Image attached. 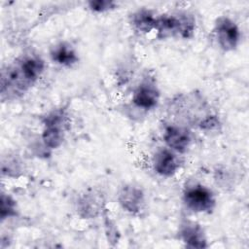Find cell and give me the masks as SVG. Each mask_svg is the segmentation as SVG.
<instances>
[{
  "mask_svg": "<svg viewBox=\"0 0 249 249\" xmlns=\"http://www.w3.org/2000/svg\"><path fill=\"white\" fill-rule=\"evenodd\" d=\"M195 30V17L187 12L158 15L155 31L160 39L174 36L189 39L194 35Z\"/></svg>",
  "mask_w": 249,
  "mask_h": 249,
  "instance_id": "1",
  "label": "cell"
},
{
  "mask_svg": "<svg viewBox=\"0 0 249 249\" xmlns=\"http://www.w3.org/2000/svg\"><path fill=\"white\" fill-rule=\"evenodd\" d=\"M67 126V117L62 109L49 113L44 120L42 141L49 149L58 148L63 140Z\"/></svg>",
  "mask_w": 249,
  "mask_h": 249,
  "instance_id": "2",
  "label": "cell"
},
{
  "mask_svg": "<svg viewBox=\"0 0 249 249\" xmlns=\"http://www.w3.org/2000/svg\"><path fill=\"white\" fill-rule=\"evenodd\" d=\"M183 202L189 210L195 213H210L216 205V198L208 187L192 184L184 189Z\"/></svg>",
  "mask_w": 249,
  "mask_h": 249,
  "instance_id": "3",
  "label": "cell"
},
{
  "mask_svg": "<svg viewBox=\"0 0 249 249\" xmlns=\"http://www.w3.org/2000/svg\"><path fill=\"white\" fill-rule=\"evenodd\" d=\"M213 32L218 46L225 52L237 48L241 39V31L237 23L227 16H221L214 22Z\"/></svg>",
  "mask_w": 249,
  "mask_h": 249,
  "instance_id": "4",
  "label": "cell"
},
{
  "mask_svg": "<svg viewBox=\"0 0 249 249\" xmlns=\"http://www.w3.org/2000/svg\"><path fill=\"white\" fill-rule=\"evenodd\" d=\"M179 154L166 146L159 148L153 156L152 164L155 172L162 177H172L181 168Z\"/></svg>",
  "mask_w": 249,
  "mask_h": 249,
  "instance_id": "5",
  "label": "cell"
},
{
  "mask_svg": "<svg viewBox=\"0 0 249 249\" xmlns=\"http://www.w3.org/2000/svg\"><path fill=\"white\" fill-rule=\"evenodd\" d=\"M165 146L177 154H185L193 141L191 131L178 124H168L163 129L162 134Z\"/></svg>",
  "mask_w": 249,
  "mask_h": 249,
  "instance_id": "6",
  "label": "cell"
},
{
  "mask_svg": "<svg viewBox=\"0 0 249 249\" xmlns=\"http://www.w3.org/2000/svg\"><path fill=\"white\" fill-rule=\"evenodd\" d=\"M160 100V90L156 84L150 80L140 83L132 93L133 105L144 111L154 109Z\"/></svg>",
  "mask_w": 249,
  "mask_h": 249,
  "instance_id": "7",
  "label": "cell"
},
{
  "mask_svg": "<svg viewBox=\"0 0 249 249\" xmlns=\"http://www.w3.org/2000/svg\"><path fill=\"white\" fill-rule=\"evenodd\" d=\"M16 63L23 78L30 86L41 77L45 70V61L35 54L24 55Z\"/></svg>",
  "mask_w": 249,
  "mask_h": 249,
  "instance_id": "8",
  "label": "cell"
},
{
  "mask_svg": "<svg viewBox=\"0 0 249 249\" xmlns=\"http://www.w3.org/2000/svg\"><path fill=\"white\" fill-rule=\"evenodd\" d=\"M118 200L124 210L129 213H137L144 204V194L138 187L127 185L120 191Z\"/></svg>",
  "mask_w": 249,
  "mask_h": 249,
  "instance_id": "9",
  "label": "cell"
},
{
  "mask_svg": "<svg viewBox=\"0 0 249 249\" xmlns=\"http://www.w3.org/2000/svg\"><path fill=\"white\" fill-rule=\"evenodd\" d=\"M180 236L187 247L204 248L207 246L203 229L195 222L186 221L183 223L180 230Z\"/></svg>",
  "mask_w": 249,
  "mask_h": 249,
  "instance_id": "10",
  "label": "cell"
},
{
  "mask_svg": "<svg viewBox=\"0 0 249 249\" xmlns=\"http://www.w3.org/2000/svg\"><path fill=\"white\" fill-rule=\"evenodd\" d=\"M158 15L150 9L140 8L134 11L129 17V23L133 30L147 34L156 29Z\"/></svg>",
  "mask_w": 249,
  "mask_h": 249,
  "instance_id": "11",
  "label": "cell"
},
{
  "mask_svg": "<svg viewBox=\"0 0 249 249\" xmlns=\"http://www.w3.org/2000/svg\"><path fill=\"white\" fill-rule=\"evenodd\" d=\"M50 55L53 62L64 67H71L79 60L75 49L66 42L54 45L50 52Z\"/></svg>",
  "mask_w": 249,
  "mask_h": 249,
  "instance_id": "12",
  "label": "cell"
},
{
  "mask_svg": "<svg viewBox=\"0 0 249 249\" xmlns=\"http://www.w3.org/2000/svg\"><path fill=\"white\" fill-rule=\"evenodd\" d=\"M17 202L16 200L5 194L1 196V208H0V217L2 220L7 218L15 217L17 215Z\"/></svg>",
  "mask_w": 249,
  "mask_h": 249,
  "instance_id": "13",
  "label": "cell"
},
{
  "mask_svg": "<svg viewBox=\"0 0 249 249\" xmlns=\"http://www.w3.org/2000/svg\"><path fill=\"white\" fill-rule=\"evenodd\" d=\"M87 4H88V8L92 13H96V14L112 11L116 9V7L118 6L117 2L111 1V0H90Z\"/></svg>",
  "mask_w": 249,
  "mask_h": 249,
  "instance_id": "14",
  "label": "cell"
}]
</instances>
